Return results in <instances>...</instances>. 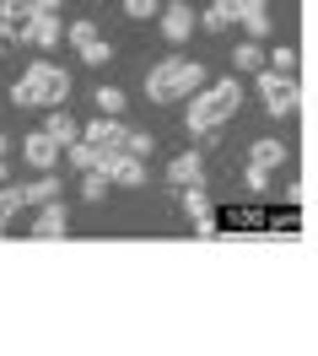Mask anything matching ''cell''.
<instances>
[{"mask_svg": "<svg viewBox=\"0 0 318 356\" xmlns=\"http://www.w3.org/2000/svg\"><path fill=\"white\" fill-rule=\"evenodd\" d=\"M237 108H243V87L227 76L216 87H200L194 97H183V130L194 135V140H210L227 119H237Z\"/></svg>", "mask_w": 318, "mask_h": 356, "instance_id": "cell-1", "label": "cell"}, {"mask_svg": "<svg viewBox=\"0 0 318 356\" xmlns=\"http://www.w3.org/2000/svg\"><path fill=\"white\" fill-rule=\"evenodd\" d=\"M200 87H205V65L200 60H183V54H173V60L146 70V97L151 103H183V97H194Z\"/></svg>", "mask_w": 318, "mask_h": 356, "instance_id": "cell-2", "label": "cell"}, {"mask_svg": "<svg viewBox=\"0 0 318 356\" xmlns=\"http://www.w3.org/2000/svg\"><path fill=\"white\" fill-rule=\"evenodd\" d=\"M253 87H259V97H265V108L275 113V119H292L296 113V81L292 70H253Z\"/></svg>", "mask_w": 318, "mask_h": 356, "instance_id": "cell-3", "label": "cell"}, {"mask_svg": "<svg viewBox=\"0 0 318 356\" xmlns=\"http://www.w3.org/2000/svg\"><path fill=\"white\" fill-rule=\"evenodd\" d=\"M22 76L33 81V87H38V97H44V108H60V103L70 97V87H76V81H70V70H60L54 60H33V65H27Z\"/></svg>", "mask_w": 318, "mask_h": 356, "instance_id": "cell-4", "label": "cell"}, {"mask_svg": "<svg viewBox=\"0 0 318 356\" xmlns=\"http://www.w3.org/2000/svg\"><path fill=\"white\" fill-rule=\"evenodd\" d=\"M97 168L108 173L114 189H140L146 184V156H135V152H97Z\"/></svg>", "mask_w": 318, "mask_h": 356, "instance_id": "cell-5", "label": "cell"}, {"mask_svg": "<svg viewBox=\"0 0 318 356\" xmlns=\"http://www.w3.org/2000/svg\"><path fill=\"white\" fill-rule=\"evenodd\" d=\"M65 27H60V11H33L17 33V44H33V49H60Z\"/></svg>", "mask_w": 318, "mask_h": 356, "instance_id": "cell-6", "label": "cell"}, {"mask_svg": "<svg viewBox=\"0 0 318 356\" xmlns=\"http://www.w3.org/2000/svg\"><path fill=\"white\" fill-rule=\"evenodd\" d=\"M81 135H87L97 152H130V130H124V119H119V113H97Z\"/></svg>", "mask_w": 318, "mask_h": 356, "instance_id": "cell-7", "label": "cell"}, {"mask_svg": "<svg viewBox=\"0 0 318 356\" xmlns=\"http://www.w3.org/2000/svg\"><path fill=\"white\" fill-rule=\"evenodd\" d=\"M162 38H167V44L173 49H183L189 44V33H200V17H194V11H189V6H183V0H173V6H162Z\"/></svg>", "mask_w": 318, "mask_h": 356, "instance_id": "cell-8", "label": "cell"}, {"mask_svg": "<svg viewBox=\"0 0 318 356\" xmlns=\"http://www.w3.org/2000/svg\"><path fill=\"white\" fill-rule=\"evenodd\" d=\"M22 156L33 162V168H38V173H54V168L65 162V146H60V140H54L49 130H33V135L22 140Z\"/></svg>", "mask_w": 318, "mask_h": 356, "instance_id": "cell-9", "label": "cell"}, {"mask_svg": "<svg viewBox=\"0 0 318 356\" xmlns=\"http://www.w3.org/2000/svg\"><path fill=\"white\" fill-rule=\"evenodd\" d=\"M237 27H243L249 38H270V33H275V22H270V0H243Z\"/></svg>", "mask_w": 318, "mask_h": 356, "instance_id": "cell-10", "label": "cell"}, {"mask_svg": "<svg viewBox=\"0 0 318 356\" xmlns=\"http://www.w3.org/2000/svg\"><path fill=\"white\" fill-rule=\"evenodd\" d=\"M65 232H70V216H65V205H60V200L38 205V216H33V238H65Z\"/></svg>", "mask_w": 318, "mask_h": 356, "instance_id": "cell-11", "label": "cell"}, {"mask_svg": "<svg viewBox=\"0 0 318 356\" xmlns=\"http://www.w3.org/2000/svg\"><path fill=\"white\" fill-rule=\"evenodd\" d=\"M167 184H173V189L205 184V162H200V152H183V156H173V162H167Z\"/></svg>", "mask_w": 318, "mask_h": 356, "instance_id": "cell-12", "label": "cell"}, {"mask_svg": "<svg viewBox=\"0 0 318 356\" xmlns=\"http://www.w3.org/2000/svg\"><path fill=\"white\" fill-rule=\"evenodd\" d=\"M237 11H243V0H210L200 17V33H227V27H237Z\"/></svg>", "mask_w": 318, "mask_h": 356, "instance_id": "cell-13", "label": "cell"}, {"mask_svg": "<svg viewBox=\"0 0 318 356\" xmlns=\"http://www.w3.org/2000/svg\"><path fill=\"white\" fill-rule=\"evenodd\" d=\"M178 200H183V211L194 216V227H200V232H216V216H210V195H205L200 184H189V189H178Z\"/></svg>", "mask_w": 318, "mask_h": 356, "instance_id": "cell-14", "label": "cell"}, {"mask_svg": "<svg viewBox=\"0 0 318 356\" xmlns=\"http://www.w3.org/2000/svg\"><path fill=\"white\" fill-rule=\"evenodd\" d=\"M281 162H286V146H281V140H253L249 146V168H259V173H275Z\"/></svg>", "mask_w": 318, "mask_h": 356, "instance_id": "cell-15", "label": "cell"}, {"mask_svg": "<svg viewBox=\"0 0 318 356\" xmlns=\"http://www.w3.org/2000/svg\"><path fill=\"white\" fill-rule=\"evenodd\" d=\"M44 130L54 135L60 146H70V140H81V124H76V119H70V113H65V103H60V108H49V113H44Z\"/></svg>", "mask_w": 318, "mask_h": 356, "instance_id": "cell-16", "label": "cell"}, {"mask_svg": "<svg viewBox=\"0 0 318 356\" xmlns=\"http://www.w3.org/2000/svg\"><path fill=\"white\" fill-rule=\"evenodd\" d=\"M22 205H27V189H22V184H0V238H6V222H11Z\"/></svg>", "mask_w": 318, "mask_h": 356, "instance_id": "cell-17", "label": "cell"}, {"mask_svg": "<svg viewBox=\"0 0 318 356\" xmlns=\"http://www.w3.org/2000/svg\"><path fill=\"white\" fill-rule=\"evenodd\" d=\"M108 189H114V184H108V173H103V168L81 173V200H87V205H103V200H108Z\"/></svg>", "mask_w": 318, "mask_h": 356, "instance_id": "cell-18", "label": "cell"}, {"mask_svg": "<svg viewBox=\"0 0 318 356\" xmlns=\"http://www.w3.org/2000/svg\"><path fill=\"white\" fill-rule=\"evenodd\" d=\"M65 162L76 168V173H92V168H97V146L81 135V140H70V146H65Z\"/></svg>", "mask_w": 318, "mask_h": 356, "instance_id": "cell-19", "label": "cell"}, {"mask_svg": "<svg viewBox=\"0 0 318 356\" xmlns=\"http://www.w3.org/2000/svg\"><path fill=\"white\" fill-rule=\"evenodd\" d=\"M49 200H60V178H54V173H38L33 184H27V205H49Z\"/></svg>", "mask_w": 318, "mask_h": 356, "instance_id": "cell-20", "label": "cell"}, {"mask_svg": "<svg viewBox=\"0 0 318 356\" xmlns=\"http://www.w3.org/2000/svg\"><path fill=\"white\" fill-rule=\"evenodd\" d=\"M232 65H237V70H265V49H259V38H249V44L232 49Z\"/></svg>", "mask_w": 318, "mask_h": 356, "instance_id": "cell-21", "label": "cell"}, {"mask_svg": "<svg viewBox=\"0 0 318 356\" xmlns=\"http://www.w3.org/2000/svg\"><path fill=\"white\" fill-rule=\"evenodd\" d=\"M76 54H81V65H108V60H114V44L97 33V38H92V44H81Z\"/></svg>", "mask_w": 318, "mask_h": 356, "instance_id": "cell-22", "label": "cell"}, {"mask_svg": "<svg viewBox=\"0 0 318 356\" xmlns=\"http://www.w3.org/2000/svg\"><path fill=\"white\" fill-rule=\"evenodd\" d=\"M11 103H17V108H44V97H38V87H33V81H11Z\"/></svg>", "mask_w": 318, "mask_h": 356, "instance_id": "cell-23", "label": "cell"}, {"mask_svg": "<svg viewBox=\"0 0 318 356\" xmlns=\"http://www.w3.org/2000/svg\"><path fill=\"white\" fill-rule=\"evenodd\" d=\"M92 103H97V113H124V103H130V97H124L119 87H97V97H92Z\"/></svg>", "mask_w": 318, "mask_h": 356, "instance_id": "cell-24", "label": "cell"}, {"mask_svg": "<svg viewBox=\"0 0 318 356\" xmlns=\"http://www.w3.org/2000/svg\"><path fill=\"white\" fill-rule=\"evenodd\" d=\"M65 38H70V49L92 44V38H97V22H87V17H81V22H70V27H65Z\"/></svg>", "mask_w": 318, "mask_h": 356, "instance_id": "cell-25", "label": "cell"}, {"mask_svg": "<svg viewBox=\"0 0 318 356\" xmlns=\"http://www.w3.org/2000/svg\"><path fill=\"white\" fill-rule=\"evenodd\" d=\"M124 17H135V22H146V17H162V0H124Z\"/></svg>", "mask_w": 318, "mask_h": 356, "instance_id": "cell-26", "label": "cell"}, {"mask_svg": "<svg viewBox=\"0 0 318 356\" xmlns=\"http://www.w3.org/2000/svg\"><path fill=\"white\" fill-rule=\"evenodd\" d=\"M270 65H275V70H296V49H292V44H281Z\"/></svg>", "mask_w": 318, "mask_h": 356, "instance_id": "cell-27", "label": "cell"}, {"mask_svg": "<svg viewBox=\"0 0 318 356\" xmlns=\"http://www.w3.org/2000/svg\"><path fill=\"white\" fill-rule=\"evenodd\" d=\"M243 184H249L253 195H265V189H270V173H259V168H249V173H243Z\"/></svg>", "mask_w": 318, "mask_h": 356, "instance_id": "cell-28", "label": "cell"}, {"mask_svg": "<svg viewBox=\"0 0 318 356\" xmlns=\"http://www.w3.org/2000/svg\"><path fill=\"white\" fill-rule=\"evenodd\" d=\"M130 152H135V156H151V135H140V130H130Z\"/></svg>", "mask_w": 318, "mask_h": 356, "instance_id": "cell-29", "label": "cell"}, {"mask_svg": "<svg viewBox=\"0 0 318 356\" xmlns=\"http://www.w3.org/2000/svg\"><path fill=\"white\" fill-rule=\"evenodd\" d=\"M33 11H60V0H33Z\"/></svg>", "mask_w": 318, "mask_h": 356, "instance_id": "cell-30", "label": "cell"}, {"mask_svg": "<svg viewBox=\"0 0 318 356\" xmlns=\"http://www.w3.org/2000/svg\"><path fill=\"white\" fill-rule=\"evenodd\" d=\"M0 184H6V156H0Z\"/></svg>", "mask_w": 318, "mask_h": 356, "instance_id": "cell-31", "label": "cell"}, {"mask_svg": "<svg viewBox=\"0 0 318 356\" xmlns=\"http://www.w3.org/2000/svg\"><path fill=\"white\" fill-rule=\"evenodd\" d=\"M0 156H6V135H0Z\"/></svg>", "mask_w": 318, "mask_h": 356, "instance_id": "cell-32", "label": "cell"}]
</instances>
